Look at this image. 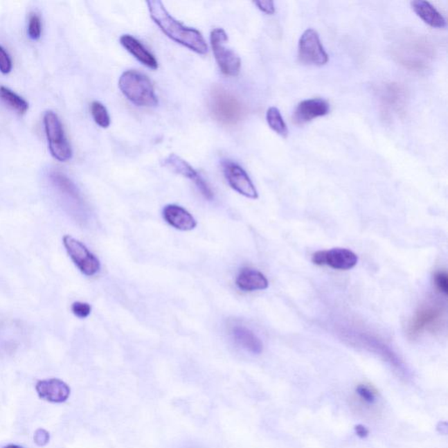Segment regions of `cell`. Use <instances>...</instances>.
I'll list each match as a JSON object with an SVG mask.
<instances>
[{
	"mask_svg": "<svg viewBox=\"0 0 448 448\" xmlns=\"http://www.w3.org/2000/svg\"><path fill=\"white\" fill-rule=\"evenodd\" d=\"M12 69V62L8 53L3 46H0V72L3 74H9Z\"/></svg>",
	"mask_w": 448,
	"mask_h": 448,
	"instance_id": "83f0119b",
	"label": "cell"
},
{
	"mask_svg": "<svg viewBox=\"0 0 448 448\" xmlns=\"http://www.w3.org/2000/svg\"><path fill=\"white\" fill-rule=\"evenodd\" d=\"M120 43L125 51L130 53L135 59L151 69H157L159 63L155 56L142 44L138 39L130 35H124L120 37Z\"/></svg>",
	"mask_w": 448,
	"mask_h": 448,
	"instance_id": "e0dca14e",
	"label": "cell"
},
{
	"mask_svg": "<svg viewBox=\"0 0 448 448\" xmlns=\"http://www.w3.org/2000/svg\"><path fill=\"white\" fill-rule=\"evenodd\" d=\"M351 339L357 341V344L364 348L365 350L373 352V353L383 358L386 363L389 364L393 368L395 373H397L398 376L402 377H408V370L406 365H404L402 360L386 344H384L383 341L378 340L377 338L371 337L370 334H365L364 333L358 334L357 337H352Z\"/></svg>",
	"mask_w": 448,
	"mask_h": 448,
	"instance_id": "9c48e42d",
	"label": "cell"
},
{
	"mask_svg": "<svg viewBox=\"0 0 448 448\" xmlns=\"http://www.w3.org/2000/svg\"><path fill=\"white\" fill-rule=\"evenodd\" d=\"M51 178L53 184L58 188V190L63 195L67 197L69 201L75 202L78 206H82V201L81 195H80L75 184L69 180L67 176L62 174V172H54L51 174Z\"/></svg>",
	"mask_w": 448,
	"mask_h": 448,
	"instance_id": "44dd1931",
	"label": "cell"
},
{
	"mask_svg": "<svg viewBox=\"0 0 448 448\" xmlns=\"http://www.w3.org/2000/svg\"><path fill=\"white\" fill-rule=\"evenodd\" d=\"M254 4L265 15H273L276 12L274 1H268V0L267 1H255Z\"/></svg>",
	"mask_w": 448,
	"mask_h": 448,
	"instance_id": "f546056e",
	"label": "cell"
},
{
	"mask_svg": "<svg viewBox=\"0 0 448 448\" xmlns=\"http://www.w3.org/2000/svg\"><path fill=\"white\" fill-rule=\"evenodd\" d=\"M235 285L241 291L249 293L267 289L269 281L261 271L247 267L239 271Z\"/></svg>",
	"mask_w": 448,
	"mask_h": 448,
	"instance_id": "ac0fdd59",
	"label": "cell"
},
{
	"mask_svg": "<svg viewBox=\"0 0 448 448\" xmlns=\"http://www.w3.org/2000/svg\"><path fill=\"white\" fill-rule=\"evenodd\" d=\"M411 5L418 17L422 19L428 26L439 29L446 28V19L431 3L424 0H415L411 3Z\"/></svg>",
	"mask_w": 448,
	"mask_h": 448,
	"instance_id": "d6986e66",
	"label": "cell"
},
{
	"mask_svg": "<svg viewBox=\"0 0 448 448\" xmlns=\"http://www.w3.org/2000/svg\"><path fill=\"white\" fill-rule=\"evenodd\" d=\"M312 262L316 265H326L334 270L348 271L356 267L358 257L348 249L334 248L315 252Z\"/></svg>",
	"mask_w": 448,
	"mask_h": 448,
	"instance_id": "8fae6325",
	"label": "cell"
},
{
	"mask_svg": "<svg viewBox=\"0 0 448 448\" xmlns=\"http://www.w3.org/2000/svg\"><path fill=\"white\" fill-rule=\"evenodd\" d=\"M434 283L438 290L441 294L447 295L448 294V275L447 271H439L434 276Z\"/></svg>",
	"mask_w": 448,
	"mask_h": 448,
	"instance_id": "f1b7e54d",
	"label": "cell"
},
{
	"mask_svg": "<svg viewBox=\"0 0 448 448\" xmlns=\"http://www.w3.org/2000/svg\"><path fill=\"white\" fill-rule=\"evenodd\" d=\"M210 105L214 117L224 125L237 124L244 114L241 102L230 91L222 88L215 89L212 92Z\"/></svg>",
	"mask_w": 448,
	"mask_h": 448,
	"instance_id": "3957f363",
	"label": "cell"
},
{
	"mask_svg": "<svg viewBox=\"0 0 448 448\" xmlns=\"http://www.w3.org/2000/svg\"><path fill=\"white\" fill-rule=\"evenodd\" d=\"M228 35L222 28H215L210 34V44L215 62L224 75L235 78L241 71L242 62L239 55L227 48Z\"/></svg>",
	"mask_w": 448,
	"mask_h": 448,
	"instance_id": "277c9868",
	"label": "cell"
},
{
	"mask_svg": "<svg viewBox=\"0 0 448 448\" xmlns=\"http://www.w3.org/2000/svg\"><path fill=\"white\" fill-rule=\"evenodd\" d=\"M330 105L323 98L307 99L297 105L294 112V124L302 125L314 120V119L330 114Z\"/></svg>",
	"mask_w": 448,
	"mask_h": 448,
	"instance_id": "5bb4252c",
	"label": "cell"
},
{
	"mask_svg": "<svg viewBox=\"0 0 448 448\" xmlns=\"http://www.w3.org/2000/svg\"><path fill=\"white\" fill-rule=\"evenodd\" d=\"M164 165L171 169L172 172H174L175 174L183 176V177L193 181L197 185L199 191L207 200H213L214 193L211 190L210 186L198 174L197 170L193 167H191L183 159H181L180 156L174 154L169 155L168 157L165 159Z\"/></svg>",
	"mask_w": 448,
	"mask_h": 448,
	"instance_id": "7c38bea8",
	"label": "cell"
},
{
	"mask_svg": "<svg viewBox=\"0 0 448 448\" xmlns=\"http://www.w3.org/2000/svg\"><path fill=\"white\" fill-rule=\"evenodd\" d=\"M118 87L129 101L138 107H155L159 104L151 80L143 73L130 69L118 80Z\"/></svg>",
	"mask_w": 448,
	"mask_h": 448,
	"instance_id": "7a4b0ae2",
	"label": "cell"
},
{
	"mask_svg": "<svg viewBox=\"0 0 448 448\" xmlns=\"http://www.w3.org/2000/svg\"><path fill=\"white\" fill-rule=\"evenodd\" d=\"M267 121L270 128L281 137L287 138L288 128L280 114V109L274 106L269 108L267 111Z\"/></svg>",
	"mask_w": 448,
	"mask_h": 448,
	"instance_id": "603a6c76",
	"label": "cell"
},
{
	"mask_svg": "<svg viewBox=\"0 0 448 448\" xmlns=\"http://www.w3.org/2000/svg\"><path fill=\"white\" fill-rule=\"evenodd\" d=\"M28 33L29 37L32 39H39L42 35V21L41 18L36 13L30 15Z\"/></svg>",
	"mask_w": 448,
	"mask_h": 448,
	"instance_id": "d4e9b609",
	"label": "cell"
},
{
	"mask_svg": "<svg viewBox=\"0 0 448 448\" xmlns=\"http://www.w3.org/2000/svg\"><path fill=\"white\" fill-rule=\"evenodd\" d=\"M356 393L361 400L367 404H374L377 401V393L373 388L366 386V384H359L357 387Z\"/></svg>",
	"mask_w": 448,
	"mask_h": 448,
	"instance_id": "484cf974",
	"label": "cell"
},
{
	"mask_svg": "<svg viewBox=\"0 0 448 448\" xmlns=\"http://www.w3.org/2000/svg\"><path fill=\"white\" fill-rule=\"evenodd\" d=\"M298 56L303 64L321 67L327 64L328 55L325 51L320 36L314 29L308 28L298 41Z\"/></svg>",
	"mask_w": 448,
	"mask_h": 448,
	"instance_id": "8992f818",
	"label": "cell"
},
{
	"mask_svg": "<svg viewBox=\"0 0 448 448\" xmlns=\"http://www.w3.org/2000/svg\"><path fill=\"white\" fill-rule=\"evenodd\" d=\"M147 4L152 21L168 38L198 55L207 54V42L200 31L176 21L159 0H149Z\"/></svg>",
	"mask_w": 448,
	"mask_h": 448,
	"instance_id": "6da1fadb",
	"label": "cell"
},
{
	"mask_svg": "<svg viewBox=\"0 0 448 448\" xmlns=\"http://www.w3.org/2000/svg\"><path fill=\"white\" fill-rule=\"evenodd\" d=\"M355 431H356L357 436L361 438V439L367 438L370 434L369 430L363 424H357V426L355 427Z\"/></svg>",
	"mask_w": 448,
	"mask_h": 448,
	"instance_id": "1f68e13d",
	"label": "cell"
},
{
	"mask_svg": "<svg viewBox=\"0 0 448 448\" xmlns=\"http://www.w3.org/2000/svg\"><path fill=\"white\" fill-rule=\"evenodd\" d=\"M232 334L235 341L242 348L251 353L260 355L263 352L264 346L260 338L247 328L237 326L232 330Z\"/></svg>",
	"mask_w": 448,
	"mask_h": 448,
	"instance_id": "ffe728a7",
	"label": "cell"
},
{
	"mask_svg": "<svg viewBox=\"0 0 448 448\" xmlns=\"http://www.w3.org/2000/svg\"><path fill=\"white\" fill-rule=\"evenodd\" d=\"M445 310L440 304L422 305L410 321L407 330L408 335L414 339L424 332L436 330L443 320Z\"/></svg>",
	"mask_w": 448,
	"mask_h": 448,
	"instance_id": "52a82bcc",
	"label": "cell"
},
{
	"mask_svg": "<svg viewBox=\"0 0 448 448\" xmlns=\"http://www.w3.org/2000/svg\"><path fill=\"white\" fill-rule=\"evenodd\" d=\"M379 98L382 111L387 116L400 114L406 107V92L398 84L390 82L382 86Z\"/></svg>",
	"mask_w": 448,
	"mask_h": 448,
	"instance_id": "4fadbf2b",
	"label": "cell"
},
{
	"mask_svg": "<svg viewBox=\"0 0 448 448\" xmlns=\"http://www.w3.org/2000/svg\"><path fill=\"white\" fill-rule=\"evenodd\" d=\"M36 391L39 397L52 403L65 402L71 395L68 384L56 378L39 381L36 384Z\"/></svg>",
	"mask_w": 448,
	"mask_h": 448,
	"instance_id": "9a60e30c",
	"label": "cell"
},
{
	"mask_svg": "<svg viewBox=\"0 0 448 448\" xmlns=\"http://www.w3.org/2000/svg\"><path fill=\"white\" fill-rule=\"evenodd\" d=\"M222 165L225 178L232 189L252 200L258 198L257 188L251 180L250 176L241 165L231 161H224Z\"/></svg>",
	"mask_w": 448,
	"mask_h": 448,
	"instance_id": "30bf717a",
	"label": "cell"
},
{
	"mask_svg": "<svg viewBox=\"0 0 448 448\" xmlns=\"http://www.w3.org/2000/svg\"><path fill=\"white\" fill-rule=\"evenodd\" d=\"M44 127L48 148L53 157L61 162L69 161L72 157V148L66 137L61 120L54 111H46L44 115Z\"/></svg>",
	"mask_w": 448,
	"mask_h": 448,
	"instance_id": "5b68a950",
	"label": "cell"
},
{
	"mask_svg": "<svg viewBox=\"0 0 448 448\" xmlns=\"http://www.w3.org/2000/svg\"><path fill=\"white\" fill-rule=\"evenodd\" d=\"M66 251L82 274L91 277L100 271V261L82 242L66 235L62 239Z\"/></svg>",
	"mask_w": 448,
	"mask_h": 448,
	"instance_id": "ba28073f",
	"label": "cell"
},
{
	"mask_svg": "<svg viewBox=\"0 0 448 448\" xmlns=\"http://www.w3.org/2000/svg\"><path fill=\"white\" fill-rule=\"evenodd\" d=\"M163 217L165 221L176 230L190 231L197 226V222L193 215L179 205L165 206L163 210Z\"/></svg>",
	"mask_w": 448,
	"mask_h": 448,
	"instance_id": "2e32d148",
	"label": "cell"
},
{
	"mask_svg": "<svg viewBox=\"0 0 448 448\" xmlns=\"http://www.w3.org/2000/svg\"><path fill=\"white\" fill-rule=\"evenodd\" d=\"M91 112L96 124L100 126V127L106 129L111 125V118H109L107 109L100 102L95 101L92 102Z\"/></svg>",
	"mask_w": 448,
	"mask_h": 448,
	"instance_id": "cb8c5ba5",
	"label": "cell"
},
{
	"mask_svg": "<svg viewBox=\"0 0 448 448\" xmlns=\"http://www.w3.org/2000/svg\"><path fill=\"white\" fill-rule=\"evenodd\" d=\"M4 448H22V447L16 446V445H9V446H6Z\"/></svg>",
	"mask_w": 448,
	"mask_h": 448,
	"instance_id": "d6a6232c",
	"label": "cell"
},
{
	"mask_svg": "<svg viewBox=\"0 0 448 448\" xmlns=\"http://www.w3.org/2000/svg\"><path fill=\"white\" fill-rule=\"evenodd\" d=\"M0 99L19 114H25L29 108L28 102L25 99L4 86L0 87Z\"/></svg>",
	"mask_w": 448,
	"mask_h": 448,
	"instance_id": "7402d4cb",
	"label": "cell"
},
{
	"mask_svg": "<svg viewBox=\"0 0 448 448\" xmlns=\"http://www.w3.org/2000/svg\"><path fill=\"white\" fill-rule=\"evenodd\" d=\"M71 310L76 317L85 319L91 313V307L85 302L76 301L72 304Z\"/></svg>",
	"mask_w": 448,
	"mask_h": 448,
	"instance_id": "4316f807",
	"label": "cell"
},
{
	"mask_svg": "<svg viewBox=\"0 0 448 448\" xmlns=\"http://www.w3.org/2000/svg\"><path fill=\"white\" fill-rule=\"evenodd\" d=\"M35 442L39 445V446H44L49 440V434L48 431L45 430L39 429L35 433Z\"/></svg>",
	"mask_w": 448,
	"mask_h": 448,
	"instance_id": "4dcf8cb0",
	"label": "cell"
}]
</instances>
